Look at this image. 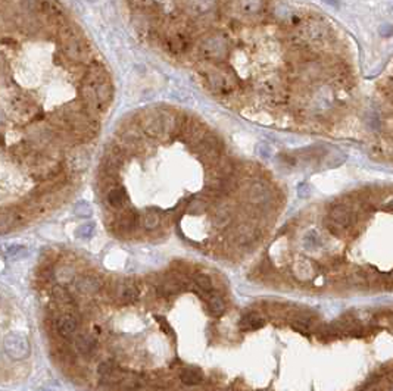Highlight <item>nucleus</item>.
<instances>
[{"mask_svg": "<svg viewBox=\"0 0 393 391\" xmlns=\"http://www.w3.org/2000/svg\"><path fill=\"white\" fill-rule=\"evenodd\" d=\"M77 285H78L80 291L87 293V294H95L102 288V281L95 275H87V277H83Z\"/></svg>", "mask_w": 393, "mask_h": 391, "instance_id": "obj_6", "label": "nucleus"}, {"mask_svg": "<svg viewBox=\"0 0 393 391\" xmlns=\"http://www.w3.org/2000/svg\"><path fill=\"white\" fill-rule=\"evenodd\" d=\"M180 380L186 386H197V384H200L203 381V375H202V372L199 369L187 368V369H183L181 371Z\"/></svg>", "mask_w": 393, "mask_h": 391, "instance_id": "obj_7", "label": "nucleus"}, {"mask_svg": "<svg viewBox=\"0 0 393 391\" xmlns=\"http://www.w3.org/2000/svg\"><path fill=\"white\" fill-rule=\"evenodd\" d=\"M385 211H386V212H393V202L388 203V205L385 206Z\"/></svg>", "mask_w": 393, "mask_h": 391, "instance_id": "obj_24", "label": "nucleus"}, {"mask_svg": "<svg viewBox=\"0 0 393 391\" xmlns=\"http://www.w3.org/2000/svg\"><path fill=\"white\" fill-rule=\"evenodd\" d=\"M75 347L80 355L90 356L95 350V341L90 335H78L75 338Z\"/></svg>", "mask_w": 393, "mask_h": 391, "instance_id": "obj_10", "label": "nucleus"}, {"mask_svg": "<svg viewBox=\"0 0 393 391\" xmlns=\"http://www.w3.org/2000/svg\"><path fill=\"white\" fill-rule=\"evenodd\" d=\"M271 194L268 191V188L262 184H255L250 187L249 191V199L252 203L255 205H264L270 200Z\"/></svg>", "mask_w": 393, "mask_h": 391, "instance_id": "obj_5", "label": "nucleus"}, {"mask_svg": "<svg viewBox=\"0 0 393 391\" xmlns=\"http://www.w3.org/2000/svg\"><path fill=\"white\" fill-rule=\"evenodd\" d=\"M74 212H75L77 216L89 218V216H92V208H90V205H89L87 202H78V203L75 205Z\"/></svg>", "mask_w": 393, "mask_h": 391, "instance_id": "obj_21", "label": "nucleus"}, {"mask_svg": "<svg viewBox=\"0 0 393 391\" xmlns=\"http://www.w3.org/2000/svg\"><path fill=\"white\" fill-rule=\"evenodd\" d=\"M203 209H205V205H203L202 202H195V203L192 205L190 212H193V214H199V212H202Z\"/></svg>", "mask_w": 393, "mask_h": 391, "instance_id": "obj_23", "label": "nucleus"}, {"mask_svg": "<svg viewBox=\"0 0 393 391\" xmlns=\"http://www.w3.org/2000/svg\"><path fill=\"white\" fill-rule=\"evenodd\" d=\"M125 191L122 190V188H113V190H110L109 191V194H107V202H109V205L112 206V208H115V209H119V208H122L124 206V203H125Z\"/></svg>", "mask_w": 393, "mask_h": 391, "instance_id": "obj_14", "label": "nucleus"}, {"mask_svg": "<svg viewBox=\"0 0 393 391\" xmlns=\"http://www.w3.org/2000/svg\"><path fill=\"white\" fill-rule=\"evenodd\" d=\"M93 234H95V225H93V224L81 225V227L77 230V237H78V238H92Z\"/></svg>", "mask_w": 393, "mask_h": 391, "instance_id": "obj_22", "label": "nucleus"}, {"mask_svg": "<svg viewBox=\"0 0 393 391\" xmlns=\"http://www.w3.org/2000/svg\"><path fill=\"white\" fill-rule=\"evenodd\" d=\"M180 287H181V284L177 280H170V281H165L164 284L159 287V291H161L162 296H173V294L179 293Z\"/></svg>", "mask_w": 393, "mask_h": 391, "instance_id": "obj_18", "label": "nucleus"}, {"mask_svg": "<svg viewBox=\"0 0 393 391\" xmlns=\"http://www.w3.org/2000/svg\"><path fill=\"white\" fill-rule=\"evenodd\" d=\"M161 224V216L156 212H147L143 218V225L146 230H155Z\"/></svg>", "mask_w": 393, "mask_h": 391, "instance_id": "obj_20", "label": "nucleus"}, {"mask_svg": "<svg viewBox=\"0 0 393 391\" xmlns=\"http://www.w3.org/2000/svg\"><path fill=\"white\" fill-rule=\"evenodd\" d=\"M113 297L119 303H133L139 297V290L131 281H121L113 287Z\"/></svg>", "mask_w": 393, "mask_h": 391, "instance_id": "obj_3", "label": "nucleus"}, {"mask_svg": "<svg viewBox=\"0 0 393 391\" xmlns=\"http://www.w3.org/2000/svg\"><path fill=\"white\" fill-rule=\"evenodd\" d=\"M193 280H195V284L197 285L202 291H205V293H211L212 291V281H211V278L208 275L196 274L193 277Z\"/></svg>", "mask_w": 393, "mask_h": 391, "instance_id": "obj_17", "label": "nucleus"}, {"mask_svg": "<svg viewBox=\"0 0 393 391\" xmlns=\"http://www.w3.org/2000/svg\"><path fill=\"white\" fill-rule=\"evenodd\" d=\"M19 221H22L21 215L15 214V212H1L0 214V233L9 231Z\"/></svg>", "mask_w": 393, "mask_h": 391, "instance_id": "obj_12", "label": "nucleus"}, {"mask_svg": "<svg viewBox=\"0 0 393 391\" xmlns=\"http://www.w3.org/2000/svg\"><path fill=\"white\" fill-rule=\"evenodd\" d=\"M199 53L206 61H222L228 55V40L221 34H209L199 43Z\"/></svg>", "mask_w": 393, "mask_h": 391, "instance_id": "obj_1", "label": "nucleus"}, {"mask_svg": "<svg viewBox=\"0 0 393 391\" xmlns=\"http://www.w3.org/2000/svg\"><path fill=\"white\" fill-rule=\"evenodd\" d=\"M136 224H137V215H136L134 211H130V209L124 211L118 218V225L122 230H127V231L133 230L136 227Z\"/></svg>", "mask_w": 393, "mask_h": 391, "instance_id": "obj_13", "label": "nucleus"}, {"mask_svg": "<svg viewBox=\"0 0 393 391\" xmlns=\"http://www.w3.org/2000/svg\"><path fill=\"white\" fill-rule=\"evenodd\" d=\"M56 329H58L61 337L71 338V337L75 335V332L78 329V322L72 315L65 313V315H62L59 319L56 320Z\"/></svg>", "mask_w": 393, "mask_h": 391, "instance_id": "obj_4", "label": "nucleus"}, {"mask_svg": "<svg viewBox=\"0 0 393 391\" xmlns=\"http://www.w3.org/2000/svg\"><path fill=\"white\" fill-rule=\"evenodd\" d=\"M264 0H239V7L245 15H259L264 10Z\"/></svg>", "mask_w": 393, "mask_h": 391, "instance_id": "obj_9", "label": "nucleus"}, {"mask_svg": "<svg viewBox=\"0 0 393 391\" xmlns=\"http://www.w3.org/2000/svg\"><path fill=\"white\" fill-rule=\"evenodd\" d=\"M3 349L6 352V355L15 360H22L25 357L30 356L31 347L28 340L16 332H10L4 337L3 340Z\"/></svg>", "mask_w": 393, "mask_h": 391, "instance_id": "obj_2", "label": "nucleus"}, {"mask_svg": "<svg viewBox=\"0 0 393 391\" xmlns=\"http://www.w3.org/2000/svg\"><path fill=\"white\" fill-rule=\"evenodd\" d=\"M1 250L7 259H19L27 254V247L22 244H7V246H3Z\"/></svg>", "mask_w": 393, "mask_h": 391, "instance_id": "obj_15", "label": "nucleus"}, {"mask_svg": "<svg viewBox=\"0 0 393 391\" xmlns=\"http://www.w3.org/2000/svg\"><path fill=\"white\" fill-rule=\"evenodd\" d=\"M52 293H53V297H55L59 303L67 305V303L71 302V296H70L68 290H67L65 287H62V285H56V287H53Z\"/></svg>", "mask_w": 393, "mask_h": 391, "instance_id": "obj_19", "label": "nucleus"}, {"mask_svg": "<svg viewBox=\"0 0 393 391\" xmlns=\"http://www.w3.org/2000/svg\"><path fill=\"white\" fill-rule=\"evenodd\" d=\"M208 308H209V311H211V313L214 316H221L224 313V311H225V305H224L222 299L219 296H215V294L209 296V299H208Z\"/></svg>", "mask_w": 393, "mask_h": 391, "instance_id": "obj_16", "label": "nucleus"}, {"mask_svg": "<svg viewBox=\"0 0 393 391\" xmlns=\"http://www.w3.org/2000/svg\"><path fill=\"white\" fill-rule=\"evenodd\" d=\"M262 325H264V319L261 316H258L256 313L245 315L239 322V328L242 331H255V329L261 328Z\"/></svg>", "mask_w": 393, "mask_h": 391, "instance_id": "obj_11", "label": "nucleus"}, {"mask_svg": "<svg viewBox=\"0 0 393 391\" xmlns=\"http://www.w3.org/2000/svg\"><path fill=\"white\" fill-rule=\"evenodd\" d=\"M72 171H84L89 165V155L86 150H75L68 159Z\"/></svg>", "mask_w": 393, "mask_h": 391, "instance_id": "obj_8", "label": "nucleus"}]
</instances>
